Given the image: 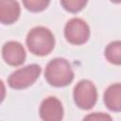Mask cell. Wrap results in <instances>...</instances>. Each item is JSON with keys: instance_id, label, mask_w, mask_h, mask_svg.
<instances>
[{"instance_id": "cell-2", "label": "cell", "mask_w": 121, "mask_h": 121, "mask_svg": "<svg viewBox=\"0 0 121 121\" xmlns=\"http://www.w3.org/2000/svg\"><path fill=\"white\" fill-rule=\"evenodd\" d=\"M26 45L28 50L36 56L48 55L55 46V37L53 33L44 26L32 28L26 36Z\"/></svg>"}, {"instance_id": "cell-11", "label": "cell", "mask_w": 121, "mask_h": 121, "mask_svg": "<svg viewBox=\"0 0 121 121\" xmlns=\"http://www.w3.org/2000/svg\"><path fill=\"white\" fill-rule=\"evenodd\" d=\"M87 2L81 1V0H62L60 1V5L63 7V9L69 12L77 13L80 11L85 6Z\"/></svg>"}, {"instance_id": "cell-7", "label": "cell", "mask_w": 121, "mask_h": 121, "mask_svg": "<svg viewBox=\"0 0 121 121\" xmlns=\"http://www.w3.org/2000/svg\"><path fill=\"white\" fill-rule=\"evenodd\" d=\"M2 56L4 60L11 66L22 65L26 60V51L24 46L14 41L8 42L2 48Z\"/></svg>"}, {"instance_id": "cell-4", "label": "cell", "mask_w": 121, "mask_h": 121, "mask_svg": "<svg viewBox=\"0 0 121 121\" xmlns=\"http://www.w3.org/2000/svg\"><path fill=\"white\" fill-rule=\"evenodd\" d=\"M74 101L82 110L92 109L97 100V91L94 83L88 79L80 80L74 88Z\"/></svg>"}, {"instance_id": "cell-1", "label": "cell", "mask_w": 121, "mask_h": 121, "mask_svg": "<svg viewBox=\"0 0 121 121\" xmlns=\"http://www.w3.org/2000/svg\"><path fill=\"white\" fill-rule=\"evenodd\" d=\"M44 78L51 86L64 87L73 81L74 72L67 60L56 58L47 63Z\"/></svg>"}, {"instance_id": "cell-8", "label": "cell", "mask_w": 121, "mask_h": 121, "mask_svg": "<svg viewBox=\"0 0 121 121\" xmlns=\"http://www.w3.org/2000/svg\"><path fill=\"white\" fill-rule=\"evenodd\" d=\"M21 13L17 1H0V23L11 25L15 23Z\"/></svg>"}, {"instance_id": "cell-9", "label": "cell", "mask_w": 121, "mask_h": 121, "mask_svg": "<svg viewBox=\"0 0 121 121\" xmlns=\"http://www.w3.org/2000/svg\"><path fill=\"white\" fill-rule=\"evenodd\" d=\"M104 103L107 108L112 112H120L121 110V85L114 83L108 87L104 94Z\"/></svg>"}, {"instance_id": "cell-14", "label": "cell", "mask_w": 121, "mask_h": 121, "mask_svg": "<svg viewBox=\"0 0 121 121\" xmlns=\"http://www.w3.org/2000/svg\"><path fill=\"white\" fill-rule=\"evenodd\" d=\"M6 96V87L2 80H0V103L3 102L4 98Z\"/></svg>"}, {"instance_id": "cell-10", "label": "cell", "mask_w": 121, "mask_h": 121, "mask_svg": "<svg viewBox=\"0 0 121 121\" xmlns=\"http://www.w3.org/2000/svg\"><path fill=\"white\" fill-rule=\"evenodd\" d=\"M105 58L112 64H121V43L120 41L112 42L105 48Z\"/></svg>"}, {"instance_id": "cell-3", "label": "cell", "mask_w": 121, "mask_h": 121, "mask_svg": "<svg viewBox=\"0 0 121 121\" xmlns=\"http://www.w3.org/2000/svg\"><path fill=\"white\" fill-rule=\"evenodd\" d=\"M41 67L38 64H29L24 68L14 71L8 78L9 87L16 90L26 89L31 86L41 74Z\"/></svg>"}, {"instance_id": "cell-6", "label": "cell", "mask_w": 121, "mask_h": 121, "mask_svg": "<svg viewBox=\"0 0 121 121\" xmlns=\"http://www.w3.org/2000/svg\"><path fill=\"white\" fill-rule=\"evenodd\" d=\"M39 112L43 121H61L63 117L61 102L54 96H49L43 100Z\"/></svg>"}, {"instance_id": "cell-5", "label": "cell", "mask_w": 121, "mask_h": 121, "mask_svg": "<svg viewBox=\"0 0 121 121\" xmlns=\"http://www.w3.org/2000/svg\"><path fill=\"white\" fill-rule=\"evenodd\" d=\"M64 36L67 42L72 44H83L90 38L89 26L80 18H72L65 25Z\"/></svg>"}, {"instance_id": "cell-13", "label": "cell", "mask_w": 121, "mask_h": 121, "mask_svg": "<svg viewBox=\"0 0 121 121\" xmlns=\"http://www.w3.org/2000/svg\"><path fill=\"white\" fill-rule=\"evenodd\" d=\"M82 121H112V118L104 112H93L87 114Z\"/></svg>"}, {"instance_id": "cell-12", "label": "cell", "mask_w": 121, "mask_h": 121, "mask_svg": "<svg viewBox=\"0 0 121 121\" xmlns=\"http://www.w3.org/2000/svg\"><path fill=\"white\" fill-rule=\"evenodd\" d=\"M24 6L26 9L32 12H40L47 8L49 5V1L44 0H28V1H23Z\"/></svg>"}]
</instances>
